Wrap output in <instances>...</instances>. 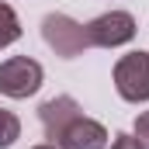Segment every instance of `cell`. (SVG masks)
Wrapping results in <instances>:
<instances>
[{"mask_svg": "<svg viewBox=\"0 0 149 149\" xmlns=\"http://www.w3.org/2000/svg\"><path fill=\"white\" fill-rule=\"evenodd\" d=\"M42 38H45V45H49L56 56H63V59H76V56H83L87 49H94V45H90V35H87V24L73 21L70 14H49V17L42 21Z\"/></svg>", "mask_w": 149, "mask_h": 149, "instance_id": "cell-1", "label": "cell"}, {"mask_svg": "<svg viewBox=\"0 0 149 149\" xmlns=\"http://www.w3.org/2000/svg\"><path fill=\"white\" fill-rule=\"evenodd\" d=\"M42 80H45V70L31 56H10V59L0 63V94L3 97L24 101V97L38 94Z\"/></svg>", "mask_w": 149, "mask_h": 149, "instance_id": "cell-2", "label": "cell"}, {"mask_svg": "<svg viewBox=\"0 0 149 149\" xmlns=\"http://www.w3.org/2000/svg\"><path fill=\"white\" fill-rule=\"evenodd\" d=\"M114 90L128 104L149 101V52H128L114 63Z\"/></svg>", "mask_w": 149, "mask_h": 149, "instance_id": "cell-3", "label": "cell"}, {"mask_svg": "<svg viewBox=\"0 0 149 149\" xmlns=\"http://www.w3.org/2000/svg\"><path fill=\"white\" fill-rule=\"evenodd\" d=\"M87 35H90V45H97V49L128 45L135 38V17L128 10H108V14H101L87 24Z\"/></svg>", "mask_w": 149, "mask_h": 149, "instance_id": "cell-4", "label": "cell"}, {"mask_svg": "<svg viewBox=\"0 0 149 149\" xmlns=\"http://www.w3.org/2000/svg\"><path fill=\"white\" fill-rule=\"evenodd\" d=\"M52 146H59V149H104L108 146V128H104L101 121L80 114V118H73V121L63 128V135H59Z\"/></svg>", "mask_w": 149, "mask_h": 149, "instance_id": "cell-5", "label": "cell"}, {"mask_svg": "<svg viewBox=\"0 0 149 149\" xmlns=\"http://www.w3.org/2000/svg\"><path fill=\"white\" fill-rule=\"evenodd\" d=\"M80 104H76L70 94H63V97H52V101H45L42 108H38V118H42V132H45V139L49 142H56L59 135H63V128L80 118Z\"/></svg>", "mask_w": 149, "mask_h": 149, "instance_id": "cell-6", "label": "cell"}, {"mask_svg": "<svg viewBox=\"0 0 149 149\" xmlns=\"http://www.w3.org/2000/svg\"><path fill=\"white\" fill-rule=\"evenodd\" d=\"M17 38H21V21H17V14H14V7L0 0V49L14 45Z\"/></svg>", "mask_w": 149, "mask_h": 149, "instance_id": "cell-7", "label": "cell"}, {"mask_svg": "<svg viewBox=\"0 0 149 149\" xmlns=\"http://www.w3.org/2000/svg\"><path fill=\"white\" fill-rule=\"evenodd\" d=\"M17 139H21V118L0 108V149H10Z\"/></svg>", "mask_w": 149, "mask_h": 149, "instance_id": "cell-8", "label": "cell"}, {"mask_svg": "<svg viewBox=\"0 0 149 149\" xmlns=\"http://www.w3.org/2000/svg\"><path fill=\"white\" fill-rule=\"evenodd\" d=\"M135 139H139L142 149H149V111H142L135 118Z\"/></svg>", "mask_w": 149, "mask_h": 149, "instance_id": "cell-9", "label": "cell"}, {"mask_svg": "<svg viewBox=\"0 0 149 149\" xmlns=\"http://www.w3.org/2000/svg\"><path fill=\"white\" fill-rule=\"evenodd\" d=\"M111 149H142V146H139V139H135V135H128V132H121V135H114Z\"/></svg>", "mask_w": 149, "mask_h": 149, "instance_id": "cell-10", "label": "cell"}, {"mask_svg": "<svg viewBox=\"0 0 149 149\" xmlns=\"http://www.w3.org/2000/svg\"><path fill=\"white\" fill-rule=\"evenodd\" d=\"M31 149H59V146H52V142H42V146H31Z\"/></svg>", "mask_w": 149, "mask_h": 149, "instance_id": "cell-11", "label": "cell"}]
</instances>
